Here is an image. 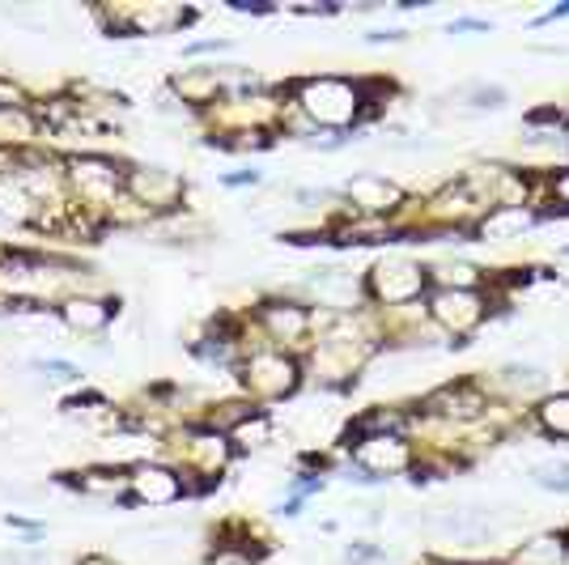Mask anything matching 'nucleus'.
Masks as SVG:
<instances>
[{
	"label": "nucleus",
	"instance_id": "nucleus-1",
	"mask_svg": "<svg viewBox=\"0 0 569 565\" xmlns=\"http://www.w3.org/2000/svg\"><path fill=\"white\" fill-rule=\"evenodd\" d=\"M302 111L310 119H319L324 128H344L361 111V89L349 86V82H336V77L306 82L302 86Z\"/></svg>",
	"mask_w": 569,
	"mask_h": 565
},
{
	"label": "nucleus",
	"instance_id": "nucleus-2",
	"mask_svg": "<svg viewBox=\"0 0 569 565\" xmlns=\"http://www.w3.org/2000/svg\"><path fill=\"white\" fill-rule=\"evenodd\" d=\"M242 383L251 387L255 395L276 400V395H285V391L298 387V366L285 354H255L247 361V370H242Z\"/></svg>",
	"mask_w": 569,
	"mask_h": 565
},
{
	"label": "nucleus",
	"instance_id": "nucleus-3",
	"mask_svg": "<svg viewBox=\"0 0 569 565\" xmlns=\"http://www.w3.org/2000/svg\"><path fill=\"white\" fill-rule=\"evenodd\" d=\"M73 178H77V192L94 205H102L120 192V166L107 157H73Z\"/></svg>",
	"mask_w": 569,
	"mask_h": 565
},
{
	"label": "nucleus",
	"instance_id": "nucleus-4",
	"mask_svg": "<svg viewBox=\"0 0 569 565\" xmlns=\"http://www.w3.org/2000/svg\"><path fill=\"white\" fill-rule=\"evenodd\" d=\"M128 192H132L141 205L171 208L179 200L183 183H179V175H171V171H162V166H141V171L128 175Z\"/></svg>",
	"mask_w": 569,
	"mask_h": 565
},
{
	"label": "nucleus",
	"instance_id": "nucleus-5",
	"mask_svg": "<svg viewBox=\"0 0 569 565\" xmlns=\"http://www.w3.org/2000/svg\"><path fill=\"white\" fill-rule=\"evenodd\" d=\"M420 285H425V272L408 260H387L374 268V294L383 302H408L420 294Z\"/></svg>",
	"mask_w": 569,
	"mask_h": 565
},
{
	"label": "nucleus",
	"instance_id": "nucleus-6",
	"mask_svg": "<svg viewBox=\"0 0 569 565\" xmlns=\"http://www.w3.org/2000/svg\"><path fill=\"white\" fill-rule=\"evenodd\" d=\"M128 485H132V502L141 506H166L183 493L179 476L166 472V468H150V464H141L136 472L128 476Z\"/></svg>",
	"mask_w": 569,
	"mask_h": 565
},
{
	"label": "nucleus",
	"instance_id": "nucleus-7",
	"mask_svg": "<svg viewBox=\"0 0 569 565\" xmlns=\"http://www.w3.org/2000/svg\"><path fill=\"white\" fill-rule=\"evenodd\" d=\"M480 315H484V306H480V297L472 290H442V294L434 297V319L455 327V332L477 327Z\"/></svg>",
	"mask_w": 569,
	"mask_h": 565
},
{
	"label": "nucleus",
	"instance_id": "nucleus-8",
	"mask_svg": "<svg viewBox=\"0 0 569 565\" xmlns=\"http://www.w3.org/2000/svg\"><path fill=\"white\" fill-rule=\"evenodd\" d=\"M358 459L365 472H400L404 464H408V446L400 443V438H387V434H379V438H361L358 443Z\"/></svg>",
	"mask_w": 569,
	"mask_h": 565
},
{
	"label": "nucleus",
	"instance_id": "nucleus-9",
	"mask_svg": "<svg viewBox=\"0 0 569 565\" xmlns=\"http://www.w3.org/2000/svg\"><path fill=\"white\" fill-rule=\"evenodd\" d=\"M111 302H98V297H68L61 306V319L73 332H86V336H98L102 327L111 324Z\"/></svg>",
	"mask_w": 569,
	"mask_h": 565
},
{
	"label": "nucleus",
	"instance_id": "nucleus-10",
	"mask_svg": "<svg viewBox=\"0 0 569 565\" xmlns=\"http://www.w3.org/2000/svg\"><path fill=\"white\" fill-rule=\"evenodd\" d=\"M34 205V192H26L22 175L13 171H0V217L4 221H26Z\"/></svg>",
	"mask_w": 569,
	"mask_h": 565
},
{
	"label": "nucleus",
	"instance_id": "nucleus-11",
	"mask_svg": "<svg viewBox=\"0 0 569 565\" xmlns=\"http://www.w3.org/2000/svg\"><path fill=\"white\" fill-rule=\"evenodd\" d=\"M349 196L358 200L361 208H370V213H379V208H391L395 200H400V192L391 187L387 178L379 175H358L353 183H349Z\"/></svg>",
	"mask_w": 569,
	"mask_h": 565
},
{
	"label": "nucleus",
	"instance_id": "nucleus-12",
	"mask_svg": "<svg viewBox=\"0 0 569 565\" xmlns=\"http://www.w3.org/2000/svg\"><path fill=\"white\" fill-rule=\"evenodd\" d=\"M264 324L276 340H298L302 332H306V311L302 306H269L264 311Z\"/></svg>",
	"mask_w": 569,
	"mask_h": 565
},
{
	"label": "nucleus",
	"instance_id": "nucleus-13",
	"mask_svg": "<svg viewBox=\"0 0 569 565\" xmlns=\"http://www.w3.org/2000/svg\"><path fill=\"white\" fill-rule=\"evenodd\" d=\"M175 89L183 94V102H209L217 94V73L212 68H192V73L175 77Z\"/></svg>",
	"mask_w": 569,
	"mask_h": 565
},
{
	"label": "nucleus",
	"instance_id": "nucleus-14",
	"mask_svg": "<svg viewBox=\"0 0 569 565\" xmlns=\"http://www.w3.org/2000/svg\"><path fill=\"white\" fill-rule=\"evenodd\" d=\"M523 226H527V213H523V208L497 205V213H489V217H484L480 235H484V238H510V235H518Z\"/></svg>",
	"mask_w": 569,
	"mask_h": 565
},
{
	"label": "nucleus",
	"instance_id": "nucleus-15",
	"mask_svg": "<svg viewBox=\"0 0 569 565\" xmlns=\"http://www.w3.org/2000/svg\"><path fill=\"white\" fill-rule=\"evenodd\" d=\"M532 480L548 493H569V459H548L532 468Z\"/></svg>",
	"mask_w": 569,
	"mask_h": 565
},
{
	"label": "nucleus",
	"instance_id": "nucleus-16",
	"mask_svg": "<svg viewBox=\"0 0 569 565\" xmlns=\"http://www.w3.org/2000/svg\"><path fill=\"white\" fill-rule=\"evenodd\" d=\"M539 421H544V430H548V434H557V438H569V395H557V400H548V404L539 409Z\"/></svg>",
	"mask_w": 569,
	"mask_h": 565
},
{
	"label": "nucleus",
	"instance_id": "nucleus-17",
	"mask_svg": "<svg viewBox=\"0 0 569 565\" xmlns=\"http://www.w3.org/2000/svg\"><path fill=\"white\" fill-rule=\"evenodd\" d=\"M561 562V544L557 540H536L518 553V565H557Z\"/></svg>",
	"mask_w": 569,
	"mask_h": 565
},
{
	"label": "nucleus",
	"instance_id": "nucleus-18",
	"mask_svg": "<svg viewBox=\"0 0 569 565\" xmlns=\"http://www.w3.org/2000/svg\"><path fill=\"white\" fill-rule=\"evenodd\" d=\"M120 472H86L81 476V493H120Z\"/></svg>",
	"mask_w": 569,
	"mask_h": 565
},
{
	"label": "nucleus",
	"instance_id": "nucleus-19",
	"mask_svg": "<svg viewBox=\"0 0 569 565\" xmlns=\"http://www.w3.org/2000/svg\"><path fill=\"white\" fill-rule=\"evenodd\" d=\"M0 565H56L52 562V553H43V548H9V553H0Z\"/></svg>",
	"mask_w": 569,
	"mask_h": 565
},
{
	"label": "nucleus",
	"instance_id": "nucleus-20",
	"mask_svg": "<svg viewBox=\"0 0 569 565\" xmlns=\"http://www.w3.org/2000/svg\"><path fill=\"white\" fill-rule=\"evenodd\" d=\"M34 370H43V374H52V379H61V383H77V379H81V370H77V366L56 361V357H47V361H34Z\"/></svg>",
	"mask_w": 569,
	"mask_h": 565
},
{
	"label": "nucleus",
	"instance_id": "nucleus-21",
	"mask_svg": "<svg viewBox=\"0 0 569 565\" xmlns=\"http://www.w3.org/2000/svg\"><path fill=\"white\" fill-rule=\"evenodd\" d=\"M468 94H472V102H477V107H493V111H497V107H506V89L502 86H472Z\"/></svg>",
	"mask_w": 569,
	"mask_h": 565
},
{
	"label": "nucleus",
	"instance_id": "nucleus-22",
	"mask_svg": "<svg viewBox=\"0 0 569 565\" xmlns=\"http://www.w3.org/2000/svg\"><path fill=\"white\" fill-rule=\"evenodd\" d=\"M22 102H26V94H22V86H13V82H4V77H0V111H9V107L18 111Z\"/></svg>",
	"mask_w": 569,
	"mask_h": 565
},
{
	"label": "nucleus",
	"instance_id": "nucleus-23",
	"mask_svg": "<svg viewBox=\"0 0 569 565\" xmlns=\"http://www.w3.org/2000/svg\"><path fill=\"white\" fill-rule=\"evenodd\" d=\"M226 183H230V187H242V183H260V175H255V171H251V175H230Z\"/></svg>",
	"mask_w": 569,
	"mask_h": 565
},
{
	"label": "nucleus",
	"instance_id": "nucleus-24",
	"mask_svg": "<svg viewBox=\"0 0 569 565\" xmlns=\"http://www.w3.org/2000/svg\"><path fill=\"white\" fill-rule=\"evenodd\" d=\"M557 196H561V200L569 205V171H566L561 178H557Z\"/></svg>",
	"mask_w": 569,
	"mask_h": 565
},
{
	"label": "nucleus",
	"instance_id": "nucleus-25",
	"mask_svg": "<svg viewBox=\"0 0 569 565\" xmlns=\"http://www.w3.org/2000/svg\"><path fill=\"white\" fill-rule=\"evenodd\" d=\"M81 565H111V562H107V557H86Z\"/></svg>",
	"mask_w": 569,
	"mask_h": 565
},
{
	"label": "nucleus",
	"instance_id": "nucleus-26",
	"mask_svg": "<svg viewBox=\"0 0 569 565\" xmlns=\"http://www.w3.org/2000/svg\"><path fill=\"white\" fill-rule=\"evenodd\" d=\"M0 260H4V251H0Z\"/></svg>",
	"mask_w": 569,
	"mask_h": 565
}]
</instances>
